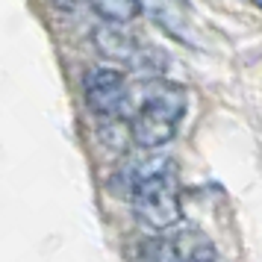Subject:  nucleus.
Listing matches in <instances>:
<instances>
[{"instance_id": "obj_1", "label": "nucleus", "mask_w": 262, "mask_h": 262, "mask_svg": "<svg viewBox=\"0 0 262 262\" xmlns=\"http://www.w3.org/2000/svg\"><path fill=\"white\" fill-rule=\"evenodd\" d=\"M127 186H130V203L139 224L147 230H171L183 221V206H180L177 177H174V162L168 156H147L127 171Z\"/></svg>"}, {"instance_id": "obj_2", "label": "nucleus", "mask_w": 262, "mask_h": 262, "mask_svg": "<svg viewBox=\"0 0 262 262\" xmlns=\"http://www.w3.org/2000/svg\"><path fill=\"white\" fill-rule=\"evenodd\" d=\"M186 92L180 85L159 83L150 89V95L144 97V103L130 121V136L133 142L144 150H159L165 147L174 136L183 115H186Z\"/></svg>"}, {"instance_id": "obj_3", "label": "nucleus", "mask_w": 262, "mask_h": 262, "mask_svg": "<svg viewBox=\"0 0 262 262\" xmlns=\"http://www.w3.org/2000/svg\"><path fill=\"white\" fill-rule=\"evenodd\" d=\"M89 109L100 118H124L130 112V92L115 68H89L83 77Z\"/></svg>"}, {"instance_id": "obj_4", "label": "nucleus", "mask_w": 262, "mask_h": 262, "mask_svg": "<svg viewBox=\"0 0 262 262\" xmlns=\"http://www.w3.org/2000/svg\"><path fill=\"white\" fill-rule=\"evenodd\" d=\"M142 9L150 12V18L165 30L168 36H174L177 41H186V45H194V36L189 33V15H186L183 0H142Z\"/></svg>"}, {"instance_id": "obj_5", "label": "nucleus", "mask_w": 262, "mask_h": 262, "mask_svg": "<svg viewBox=\"0 0 262 262\" xmlns=\"http://www.w3.org/2000/svg\"><path fill=\"white\" fill-rule=\"evenodd\" d=\"M95 45L97 50L103 53V56H109V59H118V62H127L139 53V48H142V41L136 36H130L127 30H121V27H115L112 21H106L103 27H97L95 30Z\"/></svg>"}, {"instance_id": "obj_6", "label": "nucleus", "mask_w": 262, "mask_h": 262, "mask_svg": "<svg viewBox=\"0 0 262 262\" xmlns=\"http://www.w3.org/2000/svg\"><path fill=\"white\" fill-rule=\"evenodd\" d=\"M174 259L183 262H198V259H218V250L212 248L209 236H203L201 230H180L177 236L168 238Z\"/></svg>"}, {"instance_id": "obj_7", "label": "nucleus", "mask_w": 262, "mask_h": 262, "mask_svg": "<svg viewBox=\"0 0 262 262\" xmlns=\"http://www.w3.org/2000/svg\"><path fill=\"white\" fill-rule=\"evenodd\" d=\"M92 6L103 21L112 24H127L142 15V0H92Z\"/></svg>"}, {"instance_id": "obj_8", "label": "nucleus", "mask_w": 262, "mask_h": 262, "mask_svg": "<svg viewBox=\"0 0 262 262\" xmlns=\"http://www.w3.org/2000/svg\"><path fill=\"white\" fill-rule=\"evenodd\" d=\"M142 256H147V259H174L171 242H168V238H150L142 248Z\"/></svg>"}, {"instance_id": "obj_9", "label": "nucleus", "mask_w": 262, "mask_h": 262, "mask_svg": "<svg viewBox=\"0 0 262 262\" xmlns=\"http://www.w3.org/2000/svg\"><path fill=\"white\" fill-rule=\"evenodd\" d=\"M253 3H259V0H253Z\"/></svg>"}]
</instances>
